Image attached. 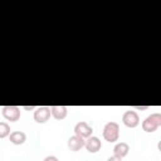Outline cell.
<instances>
[{"label": "cell", "instance_id": "cell-5", "mask_svg": "<svg viewBox=\"0 0 161 161\" xmlns=\"http://www.w3.org/2000/svg\"><path fill=\"white\" fill-rule=\"evenodd\" d=\"M50 107L47 106H39L34 111V121L36 123H45L50 118Z\"/></svg>", "mask_w": 161, "mask_h": 161}, {"label": "cell", "instance_id": "cell-6", "mask_svg": "<svg viewBox=\"0 0 161 161\" xmlns=\"http://www.w3.org/2000/svg\"><path fill=\"white\" fill-rule=\"evenodd\" d=\"M3 116L5 119H8L10 122H16L20 118V108L16 106H4Z\"/></svg>", "mask_w": 161, "mask_h": 161}, {"label": "cell", "instance_id": "cell-4", "mask_svg": "<svg viewBox=\"0 0 161 161\" xmlns=\"http://www.w3.org/2000/svg\"><path fill=\"white\" fill-rule=\"evenodd\" d=\"M122 122L126 127L128 128H135L140 125V116L136 111H132V109H128L123 113L122 116Z\"/></svg>", "mask_w": 161, "mask_h": 161}, {"label": "cell", "instance_id": "cell-2", "mask_svg": "<svg viewBox=\"0 0 161 161\" xmlns=\"http://www.w3.org/2000/svg\"><path fill=\"white\" fill-rule=\"evenodd\" d=\"M102 135H103V138L107 141V142H116L119 137V125L117 122H107L103 127V131H102Z\"/></svg>", "mask_w": 161, "mask_h": 161}, {"label": "cell", "instance_id": "cell-10", "mask_svg": "<svg viewBox=\"0 0 161 161\" xmlns=\"http://www.w3.org/2000/svg\"><path fill=\"white\" fill-rule=\"evenodd\" d=\"M50 113H52V116H53L55 119L60 121V119H64V118L67 117V114H68V108H67L65 106H52V107H50Z\"/></svg>", "mask_w": 161, "mask_h": 161}, {"label": "cell", "instance_id": "cell-12", "mask_svg": "<svg viewBox=\"0 0 161 161\" xmlns=\"http://www.w3.org/2000/svg\"><path fill=\"white\" fill-rule=\"evenodd\" d=\"M10 126L6 122H0V138H5L10 135Z\"/></svg>", "mask_w": 161, "mask_h": 161}, {"label": "cell", "instance_id": "cell-13", "mask_svg": "<svg viewBox=\"0 0 161 161\" xmlns=\"http://www.w3.org/2000/svg\"><path fill=\"white\" fill-rule=\"evenodd\" d=\"M43 161H59V160H58L57 156H54V155H49V156H47Z\"/></svg>", "mask_w": 161, "mask_h": 161}, {"label": "cell", "instance_id": "cell-1", "mask_svg": "<svg viewBox=\"0 0 161 161\" xmlns=\"http://www.w3.org/2000/svg\"><path fill=\"white\" fill-rule=\"evenodd\" d=\"M142 130L147 133H152L155 132L160 126H161V113L155 112L151 113L150 116H147L143 121H142Z\"/></svg>", "mask_w": 161, "mask_h": 161}, {"label": "cell", "instance_id": "cell-7", "mask_svg": "<svg viewBox=\"0 0 161 161\" xmlns=\"http://www.w3.org/2000/svg\"><path fill=\"white\" fill-rule=\"evenodd\" d=\"M84 147H86V150H87L88 152L96 153V152H98V151L102 148V142H101V140H99L98 137L91 136V137L86 138V141H84Z\"/></svg>", "mask_w": 161, "mask_h": 161}, {"label": "cell", "instance_id": "cell-11", "mask_svg": "<svg viewBox=\"0 0 161 161\" xmlns=\"http://www.w3.org/2000/svg\"><path fill=\"white\" fill-rule=\"evenodd\" d=\"M9 140L14 145H23L26 141V135L23 131H13L9 135Z\"/></svg>", "mask_w": 161, "mask_h": 161}, {"label": "cell", "instance_id": "cell-3", "mask_svg": "<svg viewBox=\"0 0 161 161\" xmlns=\"http://www.w3.org/2000/svg\"><path fill=\"white\" fill-rule=\"evenodd\" d=\"M92 133H93V128H92V126L88 122L80 121V122L75 123V126H74V135L75 136L86 140V138L91 137Z\"/></svg>", "mask_w": 161, "mask_h": 161}, {"label": "cell", "instance_id": "cell-15", "mask_svg": "<svg viewBox=\"0 0 161 161\" xmlns=\"http://www.w3.org/2000/svg\"><path fill=\"white\" fill-rule=\"evenodd\" d=\"M24 109H28V111H31V109H34V106H24Z\"/></svg>", "mask_w": 161, "mask_h": 161}, {"label": "cell", "instance_id": "cell-9", "mask_svg": "<svg viewBox=\"0 0 161 161\" xmlns=\"http://www.w3.org/2000/svg\"><path fill=\"white\" fill-rule=\"evenodd\" d=\"M130 151V145L127 142H117L113 147V156L123 158L125 156H127Z\"/></svg>", "mask_w": 161, "mask_h": 161}, {"label": "cell", "instance_id": "cell-14", "mask_svg": "<svg viewBox=\"0 0 161 161\" xmlns=\"http://www.w3.org/2000/svg\"><path fill=\"white\" fill-rule=\"evenodd\" d=\"M107 161H122V158L116 157V156H111V157H108V158H107Z\"/></svg>", "mask_w": 161, "mask_h": 161}, {"label": "cell", "instance_id": "cell-16", "mask_svg": "<svg viewBox=\"0 0 161 161\" xmlns=\"http://www.w3.org/2000/svg\"><path fill=\"white\" fill-rule=\"evenodd\" d=\"M136 109H147V106L146 107H140V106H137V107H135Z\"/></svg>", "mask_w": 161, "mask_h": 161}, {"label": "cell", "instance_id": "cell-8", "mask_svg": "<svg viewBox=\"0 0 161 161\" xmlns=\"http://www.w3.org/2000/svg\"><path fill=\"white\" fill-rule=\"evenodd\" d=\"M84 141H86V140H83V138H80V137H78V136H75V135H73V136H70V137L68 138L67 145H68V148H69L70 151L77 152V151H79L82 147H84Z\"/></svg>", "mask_w": 161, "mask_h": 161}]
</instances>
